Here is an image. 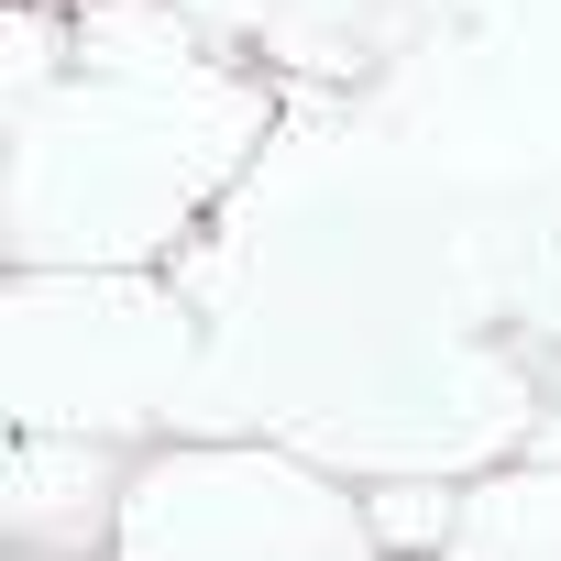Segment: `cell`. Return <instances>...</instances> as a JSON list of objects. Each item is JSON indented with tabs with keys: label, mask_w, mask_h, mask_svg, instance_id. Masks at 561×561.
<instances>
[{
	"label": "cell",
	"mask_w": 561,
	"mask_h": 561,
	"mask_svg": "<svg viewBox=\"0 0 561 561\" xmlns=\"http://www.w3.org/2000/svg\"><path fill=\"white\" fill-rule=\"evenodd\" d=\"M198 309L176 275H12L0 287V408L56 440H133L176 419Z\"/></svg>",
	"instance_id": "cell-2"
},
{
	"label": "cell",
	"mask_w": 561,
	"mask_h": 561,
	"mask_svg": "<svg viewBox=\"0 0 561 561\" xmlns=\"http://www.w3.org/2000/svg\"><path fill=\"white\" fill-rule=\"evenodd\" d=\"M440 561H561V462L528 451V462L473 473Z\"/></svg>",
	"instance_id": "cell-6"
},
{
	"label": "cell",
	"mask_w": 561,
	"mask_h": 561,
	"mask_svg": "<svg viewBox=\"0 0 561 561\" xmlns=\"http://www.w3.org/2000/svg\"><path fill=\"white\" fill-rule=\"evenodd\" d=\"M78 12H89V0H78Z\"/></svg>",
	"instance_id": "cell-12"
},
{
	"label": "cell",
	"mask_w": 561,
	"mask_h": 561,
	"mask_svg": "<svg viewBox=\"0 0 561 561\" xmlns=\"http://www.w3.org/2000/svg\"><path fill=\"white\" fill-rule=\"evenodd\" d=\"M539 397L528 364L484 353V342H430V353H386L353 386H320L309 408L275 419V440L309 451L320 473H375V484H440L473 462H506L517 440H539Z\"/></svg>",
	"instance_id": "cell-4"
},
{
	"label": "cell",
	"mask_w": 561,
	"mask_h": 561,
	"mask_svg": "<svg viewBox=\"0 0 561 561\" xmlns=\"http://www.w3.org/2000/svg\"><path fill=\"white\" fill-rule=\"evenodd\" d=\"M176 12H187L209 45H264L275 23H287V0H176Z\"/></svg>",
	"instance_id": "cell-10"
},
{
	"label": "cell",
	"mask_w": 561,
	"mask_h": 561,
	"mask_svg": "<svg viewBox=\"0 0 561 561\" xmlns=\"http://www.w3.org/2000/svg\"><path fill=\"white\" fill-rule=\"evenodd\" d=\"M111 561H386L375 506L287 440H176L133 462Z\"/></svg>",
	"instance_id": "cell-3"
},
{
	"label": "cell",
	"mask_w": 561,
	"mask_h": 561,
	"mask_svg": "<svg viewBox=\"0 0 561 561\" xmlns=\"http://www.w3.org/2000/svg\"><path fill=\"white\" fill-rule=\"evenodd\" d=\"M364 506H375L386 561H440L451 550V517H462V495H440V484H375Z\"/></svg>",
	"instance_id": "cell-8"
},
{
	"label": "cell",
	"mask_w": 561,
	"mask_h": 561,
	"mask_svg": "<svg viewBox=\"0 0 561 561\" xmlns=\"http://www.w3.org/2000/svg\"><path fill=\"white\" fill-rule=\"evenodd\" d=\"M122 495H133V462L111 440L12 430V462H0V528H12L34 561H89L100 539H122Z\"/></svg>",
	"instance_id": "cell-5"
},
{
	"label": "cell",
	"mask_w": 561,
	"mask_h": 561,
	"mask_svg": "<svg viewBox=\"0 0 561 561\" xmlns=\"http://www.w3.org/2000/svg\"><path fill=\"white\" fill-rule=\"evenodd\" d=\"M528 451H550V462H561V375H550V397H539V440H528Z\"/></svg>",
	"instance_id": "cell-11"
},
{
	"label": "cell",
	"mask_w": 561,
	"mask_h": 561,
	"mask_svg": "<svg viewBox=\"0 0 561 561\" xmlns=\"http://www.w3.org/2000/svg\"><path fill=\"white\" fill-rule=\"evenodd\" d=\"M275 100L242 67H165V78H67L56 100L12 111L0 242L12 275H154L198 231V209L242 176Z\"/></svg>",
	"instance_id": "cell-1"
},
{
	"label": "cell",
	"mask_w": 561,
	"mask_h": 561,
	"mask_svg": "<svg viewBox=\"0 0 561 561\" xmlns=\"http://www.w3.org/2000/svg\"><path fill=\"white\" fill-rule=\"evenodd\" d=\"M506 320L539 331V342H561V220L517 242V264H506Z\"/></svg>",
	"instance_id": "cell-9"
},
{
	"label": "cell",
	"mask_w": 561,
	"mask_h": 561,
	"mask_svg": "<svg viewBox=\"0 0 561 561\" xmlns=\"http://www.w3.org/2000/svg\"><path fill=\"white\" fill-rule=\"evenodd\" d=\"M23 561H34V550H23Z\"/></svg>",
	"instance_id": "cell-13"
},
{
	"label": "cell",
	"mask_w": 561,
	"mask_h": 561,
	"mask_svg": "<svg viewBox=\"0 0 561 561\" xmlns=\"http://www.w3.org/2000/svg\"><path fill=\"white\" fill-rule=\"evenodd\" d=\"M430 0H287V23L264 34V56H287L309 78H375L419 45Z\"/></svg>",
	"instance_id": "cell-7"
}]
</instances>
